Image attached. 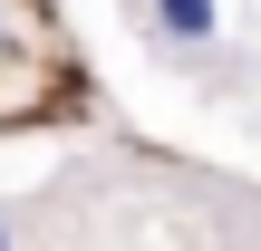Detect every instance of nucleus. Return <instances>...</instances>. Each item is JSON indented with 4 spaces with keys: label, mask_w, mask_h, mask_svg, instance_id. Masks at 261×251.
<instances>
[{
    "label": "nucleus",
    "mask_w": 261,
    "mask_h": 251,
    "mask_svg": "<svg viewBox=\"0 0 261 251\" xmlns=\"http://www.w3.org/2000/svg\"><path fill=\"white\" fill-rule=\"evenodd\" d=\"M155 29L184 39V48H203V39L223 29V10H213V0H155Z\"/></svg>",
    "instance_id": "nucleus-1"
},
{
    "label": "nucleus",
    "mask_w": 261,
    "mask_h": 251,
    "mask_svg": "<svg viewBox=\"0 0 261 251\" xmlns=\"http://www.w3.org/2000/svg\"><path fill=\"white\" fill-rule=\"evenodd\" d=\"M0 251H10V222H0Z\"/></svg>",
    "instance_id": "nucleus-2"
},
{
    "label": "nucleus",
    "mask_w": 261,
    "mask_h": 251,
    "mask_svg": "<svg viewBox=\"0 0 261 251\" xmlns=\"http://www.w3.org/2000/svg\"><path fill=\"white\" fill-rule=\"evenodd\" d=\"M0 48H10V29H0Z\"/></svg>",
    "instance_id": "nucleus-3"
}]
</instances>
